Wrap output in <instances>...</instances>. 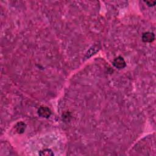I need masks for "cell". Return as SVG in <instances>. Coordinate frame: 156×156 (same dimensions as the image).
Masks as SVG:
<instances>
[{"label": "cell", "instance_id": "6da1fadb", "mask_svg": "<svg viewBox=\"0 0 156 156\" xmlns=\"http://www.w3.org/2000/svg\"><path fill=\"white\" fill-rule=\"evenodd\" d=\"M113 65L117 68L122 69L126 67V63L123 57L121 56H118L116 57L114 60Z\"/></svg>", "mask_w": 156, "mask_h": 156}, {"label": "cell", "instance_id": "7a4b0ae2", "mask_svg": "<svg viewBox=\"0 0 156 156\" xmlns=\"http://www.w3.org/2000/svg\"><path fill=\"white\" fill-rule=\"evenodd\" d=\"M38 114L42 118H48L51 115V111L48 107L42 106L38 109Z\"/></svg>", "mask_w": 156, "mask_h": 156}, {"label": "cell", "instance_id": "3957f363", "mask_svg": "<svg viewBox=\"0 0 156 156\" xmlns=\"http://www.w3.org/2000/svg\"><path fill=\"white\" fill-rule=\"evenodd\" d=\"M141 38L143 42L145 43H151L154 40L155 36L153 32H146L143 34Z\"/></svg>", "mask_w": 156, "mask_h": 156}, {"label": "cell", "instance_id": "277c9868", "mask_svg": "<svg viewBox=\"0 0 156 156\" xmlns=\"http://www.w3.org/2000/svg\"><path fill=\"white\" fill-rule=\"evenodd\" d=\"M26 124L24 123L21 121L19 122L18 124L16 125V131L18 134H22L24 132V131H25L26 129Z\"/></svg>", "mask_w": 156, "mask_h": 156}, {"label": "cell", "instance_id": "5b68a950", "mask_svg": "<svg viewBox=\"0 0 156 156\" xmlns=\"http://www.w3.org/2000/svg\"><path fill=\"white\" fill-rule=\"evenodd\" d=\"M39 155L42 156H53L54 154L50 149H45L40 151Z\"/></svg>", "mask_w": 156, "mask_h": 156}, {"label": "cell", "instance_id": "8992f818", "mask_svg": "<svg viewBox=\"0 0 156 156\" xmlns=\"http://www.w3.org/2000/svg\"><path fill=\"white\" fill-rule=\"evenodd\" d=\"M145 3L148 4V6H150V7H151V6H155V3H156L155 1H146Z\"/></svg>", "mask_w": 156, "mask_h": 156}]
</instances>
